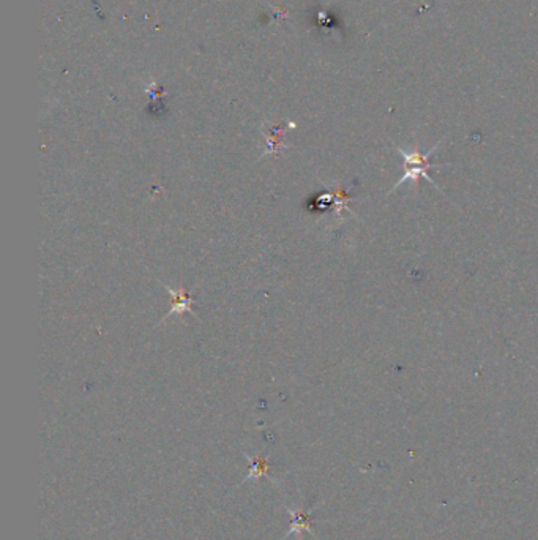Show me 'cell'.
Returning <instances> with one entry per match:
<instances>
[{
	"label": "cell",
	"mask_w": 538,
	"mask_h": 540,
	"mask_svg": "<svg viewBox=\"0 0 538 540\" xmlns=\"http://www.w3.org/2000/svg\"><path fill=\"white\" fill-rule=\"evenodd\" d=\"M437 147H439V144H436L435 147H431L427 154L418 152V150H412V152H406L405 149L396 147V150H398V152L402 155V160H405V176H402L400 179V182H396L393 185L392 193L395 190H398L400 186L405 185V184H412L415 186V189H417V186H418V179H420V177H423L425 180H428V182L432 186H436V189L439 190V186L436 185V182H432L431 177L428 176V169L442 166V164H437V163H431L430 161L431 155L436 152Z\"/></svg>",
	"instance_id": "cell-1"
}]
</instances>
